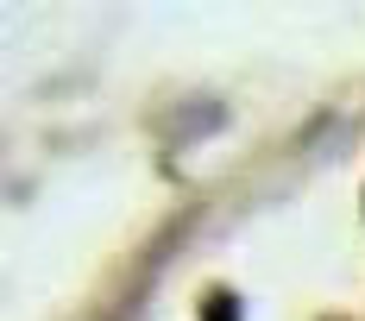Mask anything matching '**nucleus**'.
<instances>
[{
    "label": "nucleus",
    "instance_id": "nucleus-1",
    "mask_svg": "<svg viewBox=\"0 0 365 321\" xmlns=\"http://www.w3.org/2000/svg\"><path fill=\"white\" fill-rule=\"evenodd\" d=\"M202 321H240V309H233V296H208V309H202Z\"/></svg>",
    "mask_w": 365,
    "mask_h": 321
}]
</instances>
